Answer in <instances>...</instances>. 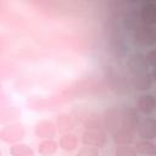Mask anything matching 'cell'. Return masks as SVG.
<instances>
[{"mask_svg": "<svg viewBox=\"0 0 156 156\" xmlns=\"http://www.w3.org/2000/svg\"><path fill=\"white\" fill-rule=\"evenodd\" d=\"M135 40L141 45H151L155 43V32L154 28H150L147 26H141L135 28L134 33Z\"/></svg>", "mask_w": 156, "mask_h": 156, "instance_id": "1", "label": "cell"}, {"mask_svg": "<svg viewBox=\"0 0 156 156\" xmlns=\"http://www.w3.org/2000/svg\"><path fill=\"white\" fill-rule=\"evenodd\" d=\"M119 124H122V121H121V115L118 111L110 110L105 113V117L102 118V126H105L107 130L115 133L119 128Z\"/></svg>", "mask_w": 156, "mask_h": 156, "instance_id": "2", "label": "cell"}, {"mask_svg": "<svg viewBox=\"0 0 156 156\" xmlns=\"http://www.w3.org/2000/svg\"><path fill=\"white\" fill-rule=\"evenodd\" d=\"M128 66H129V69L135 74L145 73L146 66H147V60L143 55H133V56H130V58L128 61Z\"/></svg>", "mask_w": 156, "mask_h": 156, "instance_id": "3", "label": "cell"}, {"mask_svg": "<svg viewBox=\"0 0 156 156\" xmlns=\"http://www.w3.org/2000/svg\"><path fill=\"white\" fill-rule=\"evenodd\" d=\"M121 121H122V126L124 129L128 130H135L138 128V113H135L132 108H129L128 111L124 112L123 116H121Z\"/></svg>", "mask_w": 156, "mask_h": 156, "instance_id": "4", "label": "cell"}, {"mask_svg": "<svg viewBox=\"0 0 156 156\" xmlns=\"http://www.w3.org/2000/svg\"><path fill=\"white\" fill-rule=\"evenodd\" d=\"M140 18L143 20V22L146 24H151V23H155L156 21V7L154 4H145L141 9V12H140Z\"/></svg>", "mask_w": 156, "mask_h": 156, "instance_id": "5", "label": "cell"}, {"mask_svg": "<svg viewBox=\"0 0 156 156\" xmlns=\"http://www.w3.org/2000/svg\"><path fill=\"white\" fill-rule=\"evenodd\" d=\"M152 83L151 77L146 76V73H140V74H135L133 78V84L136 89L139 90H146L150 88Z\"/></svg>", "mask_w": 156, "mask_h": 156, "instance_id": "6", "label": "cell"}, {"mask_svg": "<svg viewBox=\"0 0 156 156\" xmlns=\"http://www.w3.org/2000/svg\"><path fill=\"white\" fill-rule=\"evenodd\" d=\"M113 140L118 144V145H127L130 144L133 140V135L130 133V130L128 129H117V132L113 133Z\"/></svg>", "mask_w": 156, "mask_h": 156, "instance_id": "7", "label": "cell"}, {"mask_svg": "<svg viewBox=\"0 0 156 156\" xmlns=\"http://www.w3.org/2000/svg\"><path fill=\"white\" fill-rule=\"evenodd\" d=\"M150 119L144 121L139 127V135L144 139H152L155 138V123L152 122L151 126H149Z\"/></svg>", "mask_w": 156, "mask_h": 156, "instance_id": "8", "label": "cell"}, {"mask_svg": "<svg viewBox=\"0 0 156 156\" xmlns=\"http://www.w3.org/2000/svg\"><path fill=\"white\" fill-rule=\"evenodd\" d=\"M108 79L111 80V87L115 91H118L119 93V89H124L127 88V84H126V78L121 74H116L115 72H112L110 76H108Z\"/></svg>", "mask_w": 156, "mask_h": 156, "instance_id": "9", "label": "cell"}, {"mask_svg": "<svg viewBox=\"0 0 156 156\" xmlns=\"http://www.w3.org/2000/svg\"><path fill=\"white\" fill-rule=\"evenodd\" d=\"M138 105H139V110L144 113H150L152 110H154V98L150 96V95H143L140 96L139 101H138Z\"/></svg>", "mask_w": 156, "mask_h": 156, "instance_id": "10", "label": "cell"}, {"mask_svg": "<svg viewBox=\"0 0 156 156\" xmlns=\"http://www.w3.org/2000/svg\"><path fill=\"white\" fill-rule=\"evenodd\" d=\"M136 150L140 151L141 154H150V155H155V145L147 141H140L136 145Z\"/></svg>", "mask_w": 156, "mask_h": 156, "instance_id": "11", "label": "cell"}, {"mask_svg": "<svg viewBox=\"0 0 156 156\" xmlns=\"http://www.w3.org/2000/svg\"><path fill=\"white\" fill-rule=\"evenodd\" d=\"M15 156H33V151L26 145H16L11 149Z\"/></svg>", "mask_w": 156, "mask_h": 156, "instance_id": "12", "label": "cell"}, {"mask_svg": "<svg viewBox=\"0 0 156 156\" xmlns=\"http://www.w3.org/2000/svg\"><path fill=\"white\" fill-rule=\"evenodd\" d=\"M67 145H69V146H68L69 150H72V149L76 147V139H74L73 135H65V136L61 139V146H62L65 150L67 149Z\"/></svg>", "mask_w": 156, "mask_h": 156, "instance_id": "13", "label": "cell"}, {"mask_svg": "<svg viewBox=\"0 0 156 156\" xmlns=\"http://www.w3.org/2000/svg\"><path fill=\"white\" fill-rule=\"evenodd\" d=\"M116 154L118 156H135V152L132 147H129L128 145H119L116 149Z\"/></svg>", "mask_w": 156, "mask_h": 156, "instance_id": "14", "label": "cell"}]
</instances>
